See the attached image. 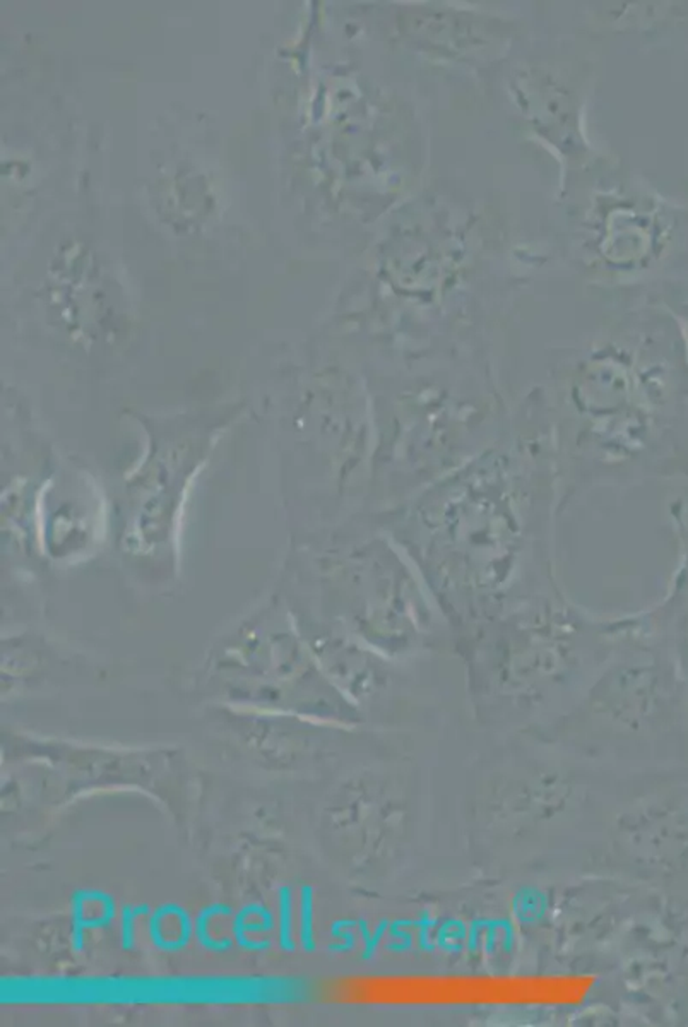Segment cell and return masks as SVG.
Masks as SVG:
<instances>
[{
	"instance_id": "cell-1",
	"label": "cell",
	"mask_w": 688,
	"mask_h": 1027,
	"mask_svg": "<svg viewBox=\"0 0 688 1027\" xmlns=\"http://www.w3.org/2000/svg\"><path fill=\"white\" fill-rule=\"evenodd\" d=\"M594 985L581 973L396 971L334 976L317 996L332 1005L379 1009H572Z\"/></svg>"
}]
</instances>
